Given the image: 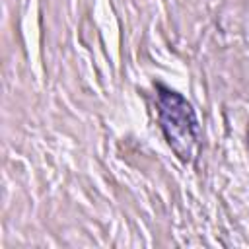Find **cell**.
<instances>
[{
    "mask_svg": "<svg viewBox=\"0 0 249 249\" xmlns=\"http://www.w3.org/2000/svg\"><path fill=\"white\" fill-rule=\"evenodd\" d=\"M160 123L163 134L181 160H189L198 142V123L191 105L175 91L160 86Z\"/></svg>",
    "mask_w": 249,
    "mask_h": 249,
    "instance_id": "obj_1",
    "label": "cell"
}]
</instances>
